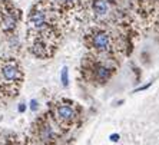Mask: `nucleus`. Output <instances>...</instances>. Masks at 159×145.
<instances>
[{"label": "nucleus", "mask_w": 159, "mask_h": 145, "mask_svg": "<svg viewBox=\"0 0 159 145\" xmlns=\"http://www.w3.org/2000/svg\"><path fill=\"white\" fill-rule=\"evenodd\" d=\"M60 79H62V85H63V86H67V85H69V71H67L66 66L62 69V73H60Z\"/></svg>", "instance_id": "1a4fd4ad"}, {"label": "nucleus", "mask_w": 159, "mask_h": 145, "mask_svg": "<svg viewBox=\"0 0 159 145\" xmlns=\"http://www.w3.org/2000/svg\"><path fill=\"white\" fill-rule=\"evenodd\" d=\"M37 108H39V105H37V101H36V99H32V101H30V109H32L33 112H36Z\"/></svg>", "instance_id": "9d476101"}, {"label": "nucleus", "mask_w": 159, "mask_h": 145, "mask_svg": "<svg viewBox=\"0 0 159 145\" xmlns=\"http://www.w3.org/2000/svg\"><path fill=\"white\" fill-rule=\"evenodd\" d=\"M86 0H46L44 4L53 15H59V13H69L72 10H76L79 6H83Z\"/></svg>", "instance_id": "423d86ee"}, {"label": "nucleus", "mask_w": 159, "mask_h": 145, "mask_svg": "<svg viewBox=\"0 0 159 145\" xmlns=\"http://www.w3.org/2000/svg\"><path fill=\"white\" fill-rule=\"evenodd\" d=\"M119 138H120V137H119L118 134H112V135H111V141L116 142V141H119Z\"/></svg>", "instance_id": "f8f14e48"}, {"label": "nucleus", "mask_w": 159, "mask_h": 145, "mask_svg": "<svg viewBox=\"0 0 159 145\" xmlns=\"http://www.w3.org/2000/svg\"><path fill=\"white\" fill-rule=\"evenodd\" d=\"M78 118V109L73 102L70 101H62L53 105L52 119L56 122L57 127L69 128L73 125V122Z\"/></svg>", "instance_id": "39448f33"}, {"label": "nucleus", "mask_w": 159, "mask_h": 145, "mask_svg": "<svg viewBox=\"0 0 159 145\" xmlns=\"http://www.w3.org/2000/svg\"><path fill=\"white\" fill-rule=\"evenodd\" d=\"M85 43L89 50H92L96 56H111L116 50L113 33L102 26H96L89 30L85 36Z\"/></svg>", "instance_id": "7ed1b4c3"}, {"label": "nucleus", "mask_w": 159, "mask_h": 145, "mask_svg": "<svg viewBox=\"0 0 159 145\" xmlns=\"http://www.w3.org/2000/svg\"><path fill=\"white\" fill-rule=\"evenodd\" d=\"M30 52L36 58L49 59L56 52L60 40V32L55 15L44 3H37L27 17Z\"/></svg>", "instance_id": "f257e3e1"}, {"label": "nucleus", "mask_w": 159, "mask_h": 145, "mask_svg": "<svg viewBox=\"0 0 159 145\" xmlns=\"http://www.w3.org/2000/svg\"><path fill=\"white\" fill-rule=\"evenodd\" d=\"M112 58H103V56H96L89 58L83 63V71H85L86 78L93 83L102 85L111 79V76L115 72V63H111Z\"/></svg>", "instance_id": "20e7f679"}, {"label": "nucleus", "mask_w": 159, "mask_h": 145, "mask_svg": "<svg viewBox=\"0 0 159 145\" xmlns=\"http://www.w3.org/2000/svg\"><path fill=\"white\" fill-rule=\"evenodd\" d=\"M86 2H88L86 6L89 7V10L96 17H106L111 13V9H109L106 0H86Z\"/></svg>", "instance_id": "6e6552de"}, {"label": "nucleus", "mask_w": 159, "mask_h": 145, "mask_svg": "<svg viewBox=\"0 0 159 145\" xmlns=\"http://www.w3.org/2000/svg\"><path fill=\"white\" fill-rule=\"evenodd\" d=\"M25 111H26V105L20 104V105H19V112H25Z\"/></svg>", "instance_id": "ddd939ff"}, {"label": "nucleus", "mask_w": 159, "mask_h": 145, "mask_svg": "<svg viewBox=\"0 0 159 145\" xmlns=\"http://www.w3.org/2000/svg\"><path fill=\"white\" fill-rule=\"evenodd\" d=\"M37 137L43 144H50V142L55 141L56 138V132H55V127L52 125L50 121H46V119H42L39 122V127H37Z\"/></svg>", "instance_id": "0eeeda50"}, {"label": "nucleus", "mask_w": 159, "mask_h": 145, "mask_svg": "<svg viewBox=\"0 0 159 145\" xmlns=\"http://www.w3.org/2000/svg\"><path fill=\"white\" fill-rule=\"evenodd\" d=\"M23 82V69L16 59L0 60V95L11 98L17 95Z\"/></svg>", "instance_id": "f03ea898"}, {"label": "nucleus", "mask_w": 159, "mask_h": 145, "mask_svg": "<svg viewBox=\"0 0 159 145\" xmlns=\"http://www.w3.org/2000/svg\"><path fill=\"white\" fill-rule=\"evenodd\" d=\"M152 85V82H149V83H146V85H143V86H141V88H138L136 91H135V92H141V91H145V89H148L149 86Z\"/></svg>", "instance_id": "9b49d317"}]
</instances>
